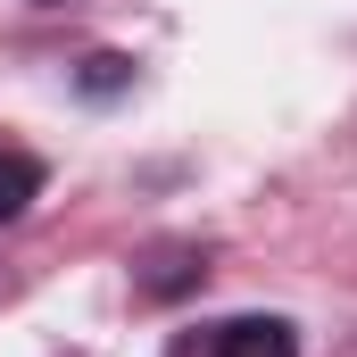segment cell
Segmentation results:
<instances>
[{
  "label": "cell",
  "mask_w": 357,
  "mask_h": 357,
  "mask_svg": "<svg viewBox=\"0 0 357 357\" xmlns=\"http://www.w3.org/2000/svg\"><path fill=\"white\" fill-rule=\"evenodd\" d=\"M33 199H42V167L25 150H0V225H17Z\"/></svg>",
  "instance_id": "2"
},
{
  "label": "cell",
  "mask_w": 357,
  "mask_h": 357,
  "mask_svg": "<svg viewBox=\"0 0 357 357\" xmlns=\"http://www.w3.org/2000/svg\"><path fill=\"white\" fill-rule=\"evenodd\" d=\"M125 75H133V59H116V50H100V59L84 67V91H91V100H108V91L125 84Z\"/></svg>",
  "instance_id": "3"
},
{
  "label": "cell",
  "mask_w": 357,
  "mask_h": 357,
  "mask_svg": "<svg viewBox=\"0 0 357 357\" xmlns=\"http://www.w3.org/2000/svg\"><path fill=\"white\" fill-rule=\"evenodd\" d=\"M216 357H299V341H291V324H274V316H241V324L216 333Z\"/></svg>",
  "instance_id": "1"
}]
</instances>
